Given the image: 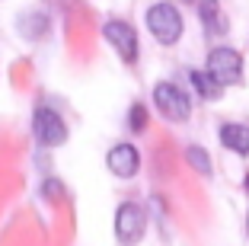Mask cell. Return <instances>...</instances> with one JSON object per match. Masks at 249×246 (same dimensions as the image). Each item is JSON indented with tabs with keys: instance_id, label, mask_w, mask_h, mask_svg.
<instances>
[{
	"instance_id": "6da1fadb",
	"label": "cell",
	"mask_w": 249,
	"mask_h": 246,
	"mask_svg": "<svg viewBox=\"0 0 249 246\" xmlns=\"http://www.w3.org/2000/svg\"><path fill=\"white\" fill-rule=\"evenodd\" d=\"M147 29L160 45H176L182 38V13L173 3H154L147 10Z\"/></svg>"
},
{
	"instance_id": "7a4b0ae2",
	"label": "cell",
	"mask_w": 249,
	"mask_h": 246,
	"mask_svg": "<svg viewBox=\"0 0 249 246\" xmlns=\"http://www.w3.org/2000/svg\"><path fill=\"white\" fill-rule=\"evenodd\" d=\"M154 106L166 122H185L192 115V99L182 87L169 83V80H160L154 87Z\"/></svg>"
},
{
	"instance_id": "3957f363",
	"label": "cell",
	"mask_w": 249,
	"mask_h": 246,
	"mask_svg": "<svg viewBox=\"0 0 249 246\" xmlns=\"http://www.w3.org/2000/svg\"><path fill=\"white\" fill-rule=\"evenodd\" d=\"M147 233V211L138 202H122L115 211V237L122 246H138Z\"/></svg>"
},
{
	"instance_id": "277c9868",
	"label": "cell",
	"mask_w": 249,
	"mask_h": 246,
	"mask_svg": "<svg viewBox=\"0 0 249 246\" xmlns=\"http://www.w3.org/2000/svg\"><path fill=\"white\" fill-rule=\"evenodd\" d=\"M208 74L217 80L220 87H233L243 80V58L236 48H227V45H220V48H211L208 55Z\"/></svg>"
},
{
	"instance_id": "5b68a950",
	"label": "cell",
	"mask_w": 249,
	"mask_h": 246,
	"mask_svg": "<svg viewBox=\"0 0 249 246\" xmlns=\"http://www.w3.org/2000/svg\"><path fill=\"white\" fill-rule=\"evenodd\" d=\"M32 134H36V141L42 147H61V144H67V122L54 109L42 106L32 115Z\"/></svg>"
},
{
	"instance_id": "8992f818",
	"label": "cell",
	"mask_w": 249,
	"mask_h": 246,
	"mask_svg": "<svg viewBox=\"0 0 249 246\" xmlns=\"http://www.w3.org/2000/svg\"><path fill=\"white\" fill-rule=\"evenodd\" d=\"M103 36L106 42L112 45V48L118 51V58L124 61V64H134L138 61V32H134V26L128 19H109L103 26Z\"/></svg>"
},
{
	"instance_id": "52a82bcc",
	"label": "cell",
	"mask_w": 249,
	"mask_h": 246,
	"mask_svg": "<svg viewBox=\"0 0 249 246\" xmlns=\"http://www.w3.org/2000/svg\"><path fill=\"white\" fill-rule=\"evenodd\" d=\"M106 167H109L112 176H118V179H131V176H138L141 170V151L134 144H115L109 153H106Z\"/></svg>"
},
{
	"instance_id": "ba28073f",
	"label": "cell",
	"mask_w": 249,
	"mask_h": 246,
	"mask_svg": "<svg viewBox=\"0 0 249 246\" xmlns=\"http://www.w3.org/2000/svg\"><path fill=\"white\" fill-rule=\"evenodd\" d=\"M217 138H220V144L227 147V151L240 153V157H249V125L227 122V125H220Z\"/></svg>"
},
{
	"instance_id": "9c48e42d",
	"label": "cell",
	"mask_w": 249,
	"mask_h": 246,
	"mask_svg": "<svg viewBox=\"0 0 249 246\" xmlns=\"http://www.w3.org/2000/svg\"><path fill=\"white\" fill-rule=\"evenodd\" d=\"M16 29H19L22 38H36V42H42L48 32H52V22H48V16L38 13V10H29V13H22L19 19H16Z\"/></svg>"
},
{
	"instance_id": "30bf717a",
	"label": "cell",
	"mask_w": 249,
	"mask_h": 246,
	"mask_svg": "<svg viewBox=\"0 0 249 246\" xmlns=\"http://www.w3.org/2000/svg\"><path fill=\"white\" fill-rule=\"evenodd\" d=\"M198 16H201V26H205L208 36H227V16H224L217 0H201Z\"/></svg>"
},
{
	"instance_id": "8fae6325",
	"label": "cell",
	"mask_w": 249,
	"mask_h": 246,
	"mask_svg": "<svg viewBox=\"0 0 249 246\" xmlns=\"http://www.w3.org/2000/svg\"><path fill=\"white\" fill-rule=\"evenodd\" d=\"M189 80H192V87H195V93L201 96V99H220V93H224V87H220L208 71H192Z\"/></svg>"
},
{
	"instance_id": "7c38bea8",
	"label": "cell",
	"mask_w": 249,
	"mask_h": 246,
	"mask_svg": "<svg viewBox=\"0 0 249 246\" xmlns=\"http://www.w3.org/2000/svg\"><path fill=\"white\" fill-rule=\"evenodd\" d=\"M185 160H189V163H192V170H198L201 176H208V173H211V157H208V151H205V147H198V144L185 147Z\"/></svg>"
},
{
	"instance_id": "4fadbf2b",
	"label": "cell",
	"mask_w": 249,
	"mask_h": 246,
	"mask_svg": "<svg viewBox=\"0 0 249 246\" xmlns=\"http://www.w3.org/2000/svg\"><path fill=\"white\" fill-rule=\"evenodd\" d=\"M128 128H131L134 134H141V131L147 128V109L141 106V102H134V106L128 109Z\"/></svg>"
},
{
	"instance_id": "5bb4252c",
	"label": "cell",
	"mask_w": 249,
	"mask_h": 246,
	"mask_svg": "<svg viewBox=\"0 0 249 246\" xmlns=\"http://www.w3.org/2000/svg\"><path fill=\"white\" fill-rule=\"evenodd\" d=\"M246 230H249V217H246Z\"/></svg>"
},
{
	"instance_id": "9a60e30c",
	"label": "cell",
	"mask_w": 249,
	"mask_h": 246,
	"mask_svg": "<svg viewBox=\"0 0 249 246\" xmlns=\"http://www.w3.org/2000/svg\"><path fill=\"white\" fill-rule=\"evenodd\" d=\"M246 189H249V176H246Z\"/></svg>"
},
{
	"instance_id": "2e32d148",
	"label": "cell",
	"mask_w": 249,
	"mask_h": 246,
	"mask_svg": "<svg viewBox=\"0 0 249 246\" xmlns=\"http://www.w3.org/2000/svg\"><path fill=\"white\" fill-rule=\"evenodd\" d=\"M185 3H192V0H185Z\"/></svg>"
}]
</instances>
